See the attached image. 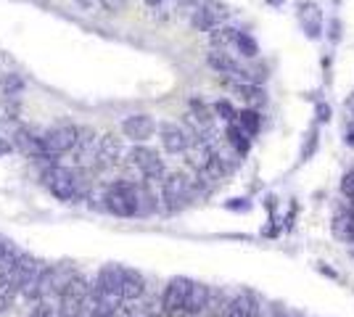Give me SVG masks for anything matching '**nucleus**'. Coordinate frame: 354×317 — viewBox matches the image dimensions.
I'll return each mask as SVG.
<instances>
[{
	"mask_svg": "<svg viewBox=\"0 0 354 317\" xmlns=\"http://www.w3.org/2000/svg\"><path fill=\"white\" fill-rule=\"evenodd\" d=\"M43 180H45V185H48V190H51L53 196L61 201H74L85 193L82 183H80V175L67 167H61V164H53V167L45 169L43 172Z\"/></svg>",
	"mask_w": 354,
	"mask_h": 317,
	"instance_id": "1",
	"label": "nucleus"
},
{
	"mask_svg": "<svg viewBox=\"0 0 354 317\" xmlns=\"http://www.w3.org/2000/svg\"><path fill=\"white\" fill-rule=\"evenodd\" d=\"M119 294L124 301H135L146 294V281L143 275L135 272V270H124L122 272V285H119Z\"/></svg>",
	"mask_w": 354,
	"mask_h": 317,
	"instance_id": "15",
	"label": "nucleus"
},
{
	"mask_svg": "<svg viewBox=\"0 0 354 317\" xmlns=\"http://www.w3.org/2000/svg\"><path fill=\"white\" fill-rule=\"evenodd\" d=\"M127 3L130 0H98V6H101L106 14H122L127 8Z\"/></svg>",
	"mask_w": 354,
	"mask_h": 317,
	"instance_id": "28",
	"label": "nucleus"
},
{
	"mask_svg": "<svg viewBox=\"0 0 354 317\" xmlns=\"http://www.w3.org/2000/svg\"><path fill=\"white\" fill-rule=\"evenodd\" d=\"M214 109H217V114H222V119H228V122H236V111H233V106H230L228 100H219Z\"/></svg>",
	"mask_w": 354,
	"mask_h": 317,
	"instance_id": "29",
	"label": "nucleus"
},
{
	"mask_svg": "<svg viewBox=\"0 0 354 317\" xmlns=\"http://www.w3.org/2000/svg\"><path fill=\"white\" fill-rule=\"evenodd\" d=\"M74 153H77V164L80 167H96V151H98V135L93 127H77V143H74Z\"/></svg>",
	"mask_w": 354,
	"mask_h": 317,
	"instance_id": "8",
	"label": "nucleus"
},
{
	"mask_svg": "<svg viewBox=\"0 0 354 317\" xmlns=\"http://www.w3.org/2000/svg\"><path fill=\"white\" fill-rule=\"evenodd\" d=\"M236 124L246 135H254L259 130V114L252 111V109H249V111H241V114H236Z\"/></svg>",
	"mask_w": 354,
	"mask_h": 317,
	"instance_id": "25",
	"label": "nucleus"
},
{
	"mask_svg": "<svg viewBox=\"0 0 354 317\" xmlns=\"http://www.w3.org/2000/svg\"><path fill=\"white\" fill-rule=\"evenodd\" d=\"M90 296V283L82 275H71L67 285L61 288V304H58V317H85V304Z\"/></svg>",
	"mask_w": 354,
	"mask_h": 317,
	"instance_id": "2",
	"label": "nucleus"
},
{
	"mask_svg": "<svg viewBox=\"0 0 354 317\" xmlns=\"http://www.w3.org/2000/svg\"><path fill=\"white\" fill-rule=\"evenodd\" d=\"M122 162V140L117 135H101L98 138V151H96V167L111 169Z\"/></svg>",
	"mask_w": 354,
	"mask_h": 317,
	"instance_id": "9",
	"label": "nucleus"
},
{
	"mask_svg": "<svg viewBox=\"0 0 354 317\" xmlns=\"http://www.w3.org/2000/svg\"><path fill=\"white\" fill-rule=\"evenodd\" d=\"M236 45H238V50H241V53L246 56V58H254V56H256V43H254L249 34H241V32H238Z\"/></svg>",
	"mask_w": 354,
	"mask_h": 317,
	"instance_id": "27",
	"label": "nucleus"
},
{
	"mask_svg": "<svg viewBox=\"0 0 354 317\" xmlns=\"http://www.w3.org/2000/svg\"><path fill=\"white\" fill-rule=\"evenodd\" d=\"M16 259H19V251L8 243H3L0 249V281H11V272L16 267Z\"/></svg>",
	"mask_w": 354,
	"mask_h": 317,
	"instance_id": "22",
	"label": "nucleus"
},
{
	"mask_svg": "<svg viewBox=\"0 0 354 317\" xmlns=\"http://www.w3.org/2000/svg\"><path fill=\"white\" fill-rule=\"evenodd\" d=\"M238 32L233 27H225V24H217V27H212L209 30V43H212V48H228L230 43H236Z\"/></svg>",
	"mask_w": 354,
	"mask_h": 317,
	"instance_id": "20",
	"label": "nucleus"
},
{
	"mask_svg": "<svg viewBox=\"0 0 354 317\" xmlns=\"http://www.w3.org/2000/svg\"><path fill=\"white\" fill-rule=\"evenodd\" d=\"M3 90H5L8 98H16V96H21V90H24V80L16 77V74H8V77H3Z\"/></svg>",
	"mask_w": 354,
	"mask_h": 317,
	"instance_id": "26",
	"label": "nucleus"
},
{
	"mask_svg": "<svg viewBox=\"0 0 354 317\" xmlns=\"http://www.w3.org/2000/svg\"><path fill=\"white\" fill-rule=\"evenodd\" d=\"M162 196L167 201V209H180L190 199V183L183 172H172L162 183Z\"/></svg>",
	"mask_w": 354,
	"mask_h": 317,
	"instance_id": "6",
	"label": "nucleus"
},
{
	"mask_svg": "<svg viewBox=\"0 0 354 317\" xmlns=\"http://www.w3.org/2000/svg\"><path fill=\"white\" fill-rule=\"evenodd\" d=\"M30 317H53V307L51 304H45V301H40V304L32 309V315Z\"/></svg>",
	"mask_w": 354,
	"mask_h": 317,
	"instance_id": "30",
	"label": "nucleus"
},
{
	"mask_svg": "<svg viewBox=\"0 0 354 317\" xmlns=\"http://www.w3.org/2000/svg\"><path fill=\"white\" fill-rule=\"evenodd\" d=\"M346 109H349V111L354 114V93L349 96V100H346Z\"/></svg>",
	"mask_w": 354,
	"mask_h": 317,
	"instance_id": "35",
	"label": "nucleus"
},
{
	"mask_svg": "<svg viewBox=\"0 0 354 317\" xmlns=\"http://www.w3.org/2000/svg\"><path fill=\"white\" fill-rule=\"evenodd\" d=\"M341 190H344L349 199H354V177H352V172L344 177V183H341Z\"/></svg>",
	"mask_w": 354,
	"mask_h": 317,
	"instance_id": "31",
	"label": "nucleus"
},
{
	"mask_svg": "<svg viewBox=\"0 0 354 317\" xmlns=\"http://www.w3.org/2000/svg\"><path fill=\"white\" fill-rule=\"evenodd\" d=\"M230 87H233L243 100H249V103H265V90H262V87H256V85L233 83Z\"/></svg>",
	"mask_w": 354,
	"mask_h": 317,
	"instance_id": "23",
	"label": "nucleus"
},
{
	"mask_svg": "<svg viewBox=\"0 0 354 317\" xmlns=\"http://www.w3.org/2000/svg\"><path fill=\"white\" fill-rule=\"evenodd\" d=\"M302 24L307 27L309 37H318V34H320L322 17H320V11H318V6H312V3L302 6Z\"/></svg>",
	"mask_w": 354,
	"mask_h": 317,
	"instance_id": "21",
	"label": "nucleus"
},
{
	"mask_svg": "<svg viewBox=\"0 0 354 317\" xmlns=\"http://www.w3.org/2000/svg\"><path fill=\"white\" fill-rule=\"evenodd\" d=\"M122 272H124V267L106 265V267L98 272V283H96V288H98V291H111V294H119V285H122Z\"/></svg>",
	"mask_w": 354,
	"mask_h": 317,
	"instance_id": "18",
	"label": "nucleus"
},
{
	"mask_svg": "<svg viewBox=\"0 0 354 317\" xmlns=\"http://www.w3.org/2000/svg\"><path fill=\"white\" fill-rule=\"evenodd\" d=\"M209 296H212V291L201 283H190V291H188V299H186V307H183V312H190V315H199L201 309L209 307Z\"/></svg>",
	"mask_w": 354,
	"mask_h": 317,
	"instance_id": "17",
	"label": "nucleus"
},
{
	"mask_svg": "<svg viewBox=\"0 0 354 317\" xmlns=\"http://www.w3.org/2000/svg\"><path fill=\"white\" fill-rule=\"evenodd\" d=\"M40 272H43V262L40 259H34L30 254H19L16 267L11 272V281L16 283V288H21V285L27 283H34L40 278Z\"/></svg>",
	"mask_w": 354,
	"mask_h": 317,
	"instance_id": "11",
	"label": "nucleus"
},
{
	"mask_svg": "<svg viewBox=\"0 0 354 317\" xmlns=\"http://www.w3.org/2000/svg\"><path fill=\"white\" fill-rule=\"evenodd\" d=\"M0 249H3V241H0Z\"/></svg>",
	"mask_w": 354,
	"mask_h": 317,
	"instance_id": "38",
	"label": "nucleus"
},
{
	"mask_svg": "<svg viewBox=\"0 0 354 317\" xmlns=\"http://www.w3.org/2000/svg\"><path fill=\"white\" fill-rule=\"evenodd\" d=\"M80 8H85V11H90V8H96L98 6V0H74Z\"/></svg>",
	"mask_w": 354,
	"mask_h": 317,
	"instance_id": "33",
	"label": "nucleus"
},
{
	"mask_svg": "<svg viewBox=\"0 0 354 317\" xmlns=\"http://www.w3.org/2000/svg\"><path fill=\"white\" fill-rule=\"evenodd\" d=\"M74 272L67 265H53V267H43L40 278H37V291L40 296H51V294H61V288Z\"/></svg>",
	"mask_w": 354,
	"mask_h": 317,
	"instance_id": "7",
	"label": "nucleus"
},
{
	"mask_svg": "<svg viewBox=\"0 0 354 317\" xmlns=\"http://www.w3.org/2000/svg\"><path fill=\"white\" fill-rule=\"evenodd\" d=\"M74 143H77V127L69 124V122H61V124H56L43 135V151L51 153V156L69 153L74 149Z\"/></svg>",
	"mask_w": 354,
	"mask_h": 317,
	"instance_id": "4",
	"label": "nucleus"
},
{
	"mask_svg": "<svg viewBox=\"0 0 354 317\" xmlns=\"http://www.w3.org/2000/svg\"><path fill=\"white\" fill-rule=\"evenodd\" d=\"M188 291H190V281H188V278H175V281H169L167 291H164V301H162L164 315H177V312H183Z\"/></svg>",
	"mask_w": 354,
	"mask_h": 317,
	"instance_id": "10",
	"label": "nucleus"
},
{
	"mask_svg": "<svg viewBox=\"0 0 354 317\" xmlns=\"http://www.w3.org/2000/svg\"><path fill=\"white\" fill-rule=\"evenodd\" d=\"M130 164L146 177V180H162L164 177V162L159 159V153L146 146H135L130 151Z\"/></svg>",
	"mask_w": 354,
	"mask_h": 317,
	"instance_id": "5",
	"label": "nucleus"
},
{
	"mask_svg": "<svg viewBox=\"0 0 354 317\" xmlns=\"http://www.w3.org/2000/svg\"><path fill=\"white\" fill-rule=\"evenodd\" d=\"M16 294H19V288L14 281H0V312H5V309L14 307Z\"/></svg>",
	"mask_w": 354,
	"mask_h": 317,
	"instance_id": "24",
	"label": "nucleus"
},
{
	"mask_svg": "<svg viewBox=\"0 0 354 317\" xmlns=\"http://www.w3.org/2000/svg\"><path fill=\"white\" fill-rule=\"evenodd\" d=\"M318 114H320V119L328 122V119H331V109H328V106H320V109H318Z\"/></svg>",
	"mask_w": 354,
	"mask_h": 317,
	"instance_id": "34",
	"label": "nucleus"
},
{
	"mask_svg": "<svg viewBox=\"0 0 354 317\" xmlns=\"http://www.w3.org/2000/svg\"><path fill=\"white\" fill-rule=\"evenodd\" d=\"M103 206L117 217H133L137 215V193L133 183H114L103 193Z\"/></svg>",
	"mask_w": 354,
	"mask_h": 317,
	"instance_id": "3",
	"label": "nucleus"
},
{
	"mask_svg": "<svg viewBox=\"0 0 354 317\" xmlns=\"http://www.w3.org/2000/svg\"><path fill=\"white\" fill-rule=\"evenodd\" d=\"M206 64L214 69L217 74H230L236 80H246V74H249V72H243V69L238 67V61H233L228 53H219V50L206 56Z\"/></svg>",
	"mask_w": 354,
	"mask_h": 317,
	"instance_id": "14",
	"label": "nucleus"
},
{
	"mask_svg": "<svg viewBox=\"0 0 354 317\" xmlns=\"http://www.w3.org/2000/svg\"><path fill=\"white\" fill-rule=\"evenodd\" d=\"M352 177H354V169H352Z\"/></svg>",
	"mask_w": 354,
	"mask_h": 317,
	"instance_id": "39",
	"label": "nucleus"
},
{
	"mask_svg": "<svg viewBox=\"0 0 354 317\" xmlns=\"http://www.w3.org/2000/svg\"><path fill=\"white\" fill-rule=\"evenodd\" d=\"M333 235L344 243H354V212H338L333 217Z\"/></svg>",
	"mask_w": 354,
	"mask_h": 317,
	"instance_id": "19",
	"label": "nucleus"
},
{
	"mask_svg": "<svg viewBox=\"0 0 354 317\" xmlns=\"http://www.w3.org/2000/svg\"><path fill=\"white\" fill-rule=\"evenodd\" d=\"M159 135H162V143H164V149H167L169 153H186V149L190 146V138H188L186 130L177 127V124H172V122L162 124V127H159Z\"/></svg>",
	"mask_w": 354,
	"mask_h": 317,
	"instance_id": "13",
	"label": "nucleus"
},
{
	"mask_svg": "<svg viewBox=\"0 0 354 317\" xmlns=\"http://www.w3.org/2000/svg\"><path fill=\"white\" fill-rule=\"evenodd\" d=\"M143 317H156V315H143Z\"/></svg>",
	"mask_w": 354,
	"mask_h": 317,
	"instance_id": "37",
	"label": "nucleus"
},
{
	"mask_svg": "<svg viewBox=\"0 0 354 317\" xmlns=\"http://www.w3.org/2000/svg\"><path fill=\"white\" fill-rule=\"evenodd\" d=\"M122 130H124V135H127L130 140L143 143V140H148V138L156 133V122H153V117H148V114H133V117L124 119Z\"/></svg>",
	"mask_w": 354,
	"mask_h": 317,
	"instance_id": "12",
	"label": "nucleus"
},
{
	"mask_svg": "<svg viewBox=\"0 0 354 317\" xmlns=\"http://www.w3.org/2000/svg\"><path fill=\"white\" fill-rule=\"evenodd\" d=\"M14 151V146H11V140H5V138H0V156H8Z\"/></svg>",
	"mask_w": 354,
	"mask_h": 317,
	"instance_id": "32",
	"label": "nucleus"
},
{
	"mask_svg": "<svg viewBox=\"0 0 354 317\" xmlns=\"http://www.w3.org/2000/svg\"><path fill=\"white\" fill-rule=\"evenodd\" d=\"M228 317H259V301L252 294H238L228 304Z\"/></svg>",
	"mask_w": 354,
	"mask_h": 317,
	"instance_id": "16",
	"label": "nucleus"
},
{
	"mask_svg": "<svg viewBox=\"0 0 354 317\" xmlns=\"http://www.w3.org/2000/svg\"><path fill=\"white\" fill-rule=\"evenodd\" d=\"M278 317H299V315H296V312H280Z\"/></svg>",
	"mask_w": 354,
	"mask_h": 317,
	"instance_id": "36",
	"label": "nucleus"
}]
</instances>
